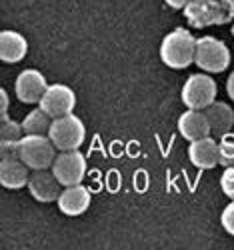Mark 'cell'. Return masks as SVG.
<instances>
[{
  "label": "cell",
  "instance_id": "16",
  "mask_svg": "<svg viewBox=\"0 0 234 250\" xmlns=\"http://www.w3.org/2000/svg\"><path fill=\"white\" fill-rule=\"evenodd\" d=\"M210 122V130L216 136H224L234 130V110L228 102L214 100L210 106L204 110Z\"/></svg>",
  "mask_w": 234,
  "mask_h": 250
},
{
  "label": "cell",
  "instance_id": "11",
  "mask_svg": "<svg viewBox=\"0 0 234 250\" xmlns=\"http://www.w3.org/2000/svg\"><path fill=\"white\" fill-rule=\"evenodd\" d=\"M90 202H92L90 190L82 182L80 184H72V186H62V192H60V196L56 200L58 210L62 214H66V216L84 214L90 208Z\"/></svg>",
  "mask_w": 234,
  "mask_h": 250
},
{
  "label": "cell",
  "instance_id": "19",
  "mask_svg": "<svg viewBox=\"0 0 234 250\" xmlns=\"http://www.w3.org/2000/svg\"><path fill=\"white\" fill-rule=\"evenodd\" d=\"M218 162L220 166H234V132L220 136L218 142Z\"/></svg>",
  "mask_w": 234,
  "mask_h": 250
},
{
  "label": "cell",
  "instance_id": "12",
  "mask_svg": "<svg viewBox=\"0 0 234 250\" xmlns=\"http://www.w3.org/2000/svg\"><path fill=\"white\" fill-rule=\"evenodd\" d=\"M188 160L198 170H212L220 164L218 162V142L212 136H204L192 140L188 144Z\"/></svg>",
  "mask_w": 234,
  "mask_h": 250
},
{
  "label": "cell",
  "instance_id": "22",
  "mask_svg": "<svg viewBox=\"0 0 234 250\" xmlns=\"http://www.w3.org/2000/svg\"><path fill=\"white\" fill-rule=\"evenodd\" d=\"M8 106H10V98L6 88H0V116H8Z\"/></svg>",
  "mask_w": 234,
  "mask_h": 250
},
{
  "label": "cell",
  "instance_id": "21",
  "mask_svg": "<svg viewBox=\"0 0 234 250\" xmlns=\"http://www.w3.org/2000/svg\"><path fill=\"white\" fill-rule=\"evenodd\" d=\"M220 226L226 230V234L234 236V200H230L220 212Z\"/></svg>",
  "mask_w": 234,
  "mask_h": 250
},
{
  "label": "cell",
  "instance_id": "7",
  "mask_svg": "<svg viewBox=\"0 0 234 250\" xmlns=\"http://www.w3.org/2000/svg\"><path fill=\"white\" fill-rule=\"evenodd\" d=\"M50 170L62 186L80 184L86 176V158L80 150H58Z\"/></svg>",
  "mask_w": 234,
  "mask_h": 250
},
{
  "label": "cell",
  "instance_id": "20",
  "mask_svg": "<svg viewBox=\"0 0 234 250\" xmlns=\"http://www.w3.org/2000/svg\"><path fill=\"white\" fill-rule=\"evenodd\" d=\"M220 190L224 196L234 200V166H226L220 176Z\"/></svg>",
  "mask_w": 234,
  "mask_h": 250
},
{
  "label": "cell",
  "instance_id": "9",
  "mask_svg": "<svg viewBox=\"0 0 234 250\" xmlns=\"http://www.w3.org/2000/svg\"><path fill=\"white\" fill-rule=\"evenodd\" d=\"M46 88V76L38 68H24L14 80V94L22 104H38Z\"/></svg>",
  "mask_w": 234,
  "mask_h": 250
},
{
  "label": "cell",
  "instance_id": "26",
  "mask_svg": "<svg viewBox=\"0 0 234 250\" xmlns=\"http://www.w3.org/2000/svg\"><path fill=\"white\" fill-rule=\"evenodd\" d=\"M230 34H232V38H234V22H232V26H230Z\"/></svg>",
  "mask_w": 234,
  "mask_h": 250
},
{
  "label": "cell",
  "instance_id": "15",
  "mask_svg": "<svg viewBox=\"0 0 234 250\" xmlns=\"http://www.w3.org/2000/svg\"><path fill=\"white\" fill-rule=\"evenodd\" d=\"M28 54V40L16 30L0 32V58L6 64H16Z\"/></svg>",
  "mask_w": 234,
  "mask_h": 250
},
{
  "label": "cell",
  "instance_id": "23",
  "mask_svg": "<svg viewBox=\"0 0 234 250\" xmlns=\"http://www.w3.org/2000/svg\"><path fill=\"white\" fill-rule=\"evenodd\" d=\"M164 2H166V6H170L172 10H182L190 2V0H164Z\"/></svg>",
  "mask_w": 234,
  "mask_h": 250
},
{
  "label": "cell",
  "instance_id": "13",
  "mask_svg": "<svg viewBox=\"0 0 234 250\" xmlns=\"http://www.w3.org/2000/svg\"><path fill=\"white\" fill-rule=\"evenodd\" d=\"M178 132L184 140L192 142L204 136H210V122L204 110H196V108H186L180 118H178Z\"/></svg>",
  "mask_w": 234,
  "mask_h": 250
},
{
  "label": "cell",
  "instance_id": "17",
  "mask_svg": "<svg viewBox=\"0 0 234 250\" xmlns=\"http://www.w3.org/2000/svg\"><path fill=\"white\" fill-rule=\"evenodd\" d=\"M22 122V130L24 134H48L50 124H52V116H48L40 106L32 108L28 114H24Z\"/></svg>",
  "mask_w": 234,
  "mask_h": 250
},
{
  "label": "cell",
  "instance_id": "4",
  "mask_svg": "<svg viewBox=\"0 0 234 250\" xmlns=\"http://www.w3.org/2000/svg\"><path fill=\"white\" fill-rule=\"evenodd\" d=\"M216 94H218V86L214 78L208 72H196V74H190L182 84L180 100L186 108L206 110L216 100Z\"/></svg>",
  "mask_w": 234,
  "mask_h": 250
},
{
  "label": "cell",
  "instance_id": "1",
  "mask_svg": "<svg viewBox=\"0 0 234 250\" xmlns=\"http://www.w3.org/2000/svg\"><path fill=\"white\" fill-rule=\"evenodd\" d=\"M196 38L188 28L170 30L160 42V60L172 70H184L194 64Z\"/></svg>",
  "mask_w": 234,
  "mask_h": 250
},
{
  "label": "cell",
  "instance_id": "25",
  "mask_svg": "<svg viewBox=\"0 0 234 250\" xmlns=\"http://www.w3.org/2000/svg\"><path fill=\"white\" fill-rule=\"evenodd\" d=\"M220 2L226 6V10H228V16H230V20H234V0H220Z\"/></svg>",
  "mask_w": 234,
  "mask_h": 250
},
{
  "label": "cell",
  "instance_id": "14",
  "mask_svg": "<svg viewBox=\"0 0 234 250\" xmlns=\"http://www.w3.org/2000/svg\"><path fill=\"white\" fill-rule=\"evenodd\" d=\"M30 168L20 158H2L0 160V184L8 190H20L28 186Z\"/></svg>",
  "mask_w": 234,
  "mask_h": 250
},
{
  "label": "cell",
  "instance_id": "2",
  "mask_svg": "<svg viewBox=\"0 0 234 250\" xmlns=\"http://www.w3.org/2000/svg\"><path fill=\"white\" fill-rule=\"evenodd\" d=\"M58 148L50 140L48 134H24L20 138V160L30 170H44L50 168Z\"/></svg>",
  "mask_w": 234,
  "mask_h": 250
},
{
  "label": "cell",
  "instance_id": "5",
  "mask_svg": "<svg viewBox=\"0 0 234 250\" xmlns=\"http://www.w3.org/2000/svg\"><path fill=\"white\" fill-rule=\"evenodd\" d=\"M48 136L58 150H78L86 140V126L74 112H70L52 118Z\"/></svg>",
  "mask_w": 234,
  "mask_h": 250
},
{
  "label": "cell",
  "instance_id": "3",
  "mask_svg": "<svg viewBox=\"0 0 234 250\" xmlns=\"http://www.w3.org/2000/svg\"><path fill=\"white\" fill-rule=\"evenodd\" d=\"M194 64L208 74H220L230 66V48L216 36L196 38Z\"/></svg>",
  "mask_w": 234,
  "mask_h": 250
},
{
  "label": "cell",
  "instance_id": "27",
  "mask_svg": "<svg viewBox=\"0 0 234 250\" xmlns=\"http://www.w3.org/2000/svg\"><path fill=\"white\" fill-rule=\"evenodd\" d=\"M232 132H234V130H232Z\"/></svg>",
  "mask_w": 234,
  "mask_h": 250
},
{
  "label": "cell",
  "instance_id": "18",
  "mask_svg": "<svg viewBox=\"0 0 234 250\" xmlns=\"http://www.w3.org/2000/svg\"><path fill=\"white\" fill-rule=\"evenodd\" d=\"M22 136V122H16L10 116H0V142H18Z\"/></svg>",
  "mask_w": 234,
  "mask_h": 250
},
{
  "label": "cell",
  "instance_id": "8",
  "mask_svg": "<svg viewBox=\"0 0 234 250\" xmlns=\"http://www.w3.org/2000/svg\"><path fill=\"white\" fill-rule=\"evenodd\" d=\"M38 106L52 118L70 114L76 108V92L68 84H60V82L58 84H48L44 96L38 102Z\"/></svg>",
  "mask_w": 234,
  "mask_h": 250
},
{
  "label": "cell",
  "instance_id": "24",
  "mask_svg": "<svg viewBox=\"0 0 234 250\" xmlns=\"http://www.w3.org/2000/svg\"><path fill=\"white\" fill-rule=\"evenodd\" d=\"M226 94L230 100H234V70L228 74V80H226Z\"/></svg>",
  "mask_w": 234,
  "mask_h": 250
},
{
  "label": "cell",
  "instance_id": "6",
  "mask_svg": "<svg viewBox=\"0 0 234 250\" xmlns=\"http://www.w3.org/2000/svg\"><path fill=\"white\" fill-rule=\"evenodd\" d=\"M182 12L192 28L218 26L230 20L228 10L220 0H190L182 8Z\"/></svg>",
  "mask_w": 234,
  "mask_h": 250
},
{
  "label": "cell",
  "instance_id": "10",
  "mask_svg": "<svg viewBox=\"0 0 234 250\" xmlns=\"http://www.w3.org/2000/svg\"><path fill=\"white\" fill-rule=\"evenodd\" d=\"M28 192L36 202L48 204V202H56L60 196V188L62 184L58 182V178L54 176V172L50 168L44 170H32L30 178H28Z\"/></svg>",
  "mask_w": 234,
  "mask_h": 250
}]
</instances>
